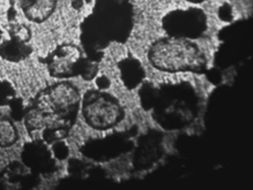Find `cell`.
I'll return each mask as SVG.
<instances>
[{"mask_svg":"<svg viewBox=\"0 0 253 190\" xmlns=\"http://www.w3.org/2000/svg\"><path fill=\"white\" fill-rule=\"evenodd\" d=\"M127 147L128 138L118 134L88 141L81 147V152L94 160L105 161L117 157Z\"/></svg>","mask_w":253,"mask_h":190,"instance_id":"9c48e42d","label":"cell"},{"mask_svg":"<svg viewBox=\"0 0 253 190\" xmlns=\"http://www.w3.org/2000/svg\"><path fill=\"white\" fill-rule=\"evenodd\" d=\"M2 33H4V32H2V30H1V29H0V42H1L2 37H4V36H2Z\"/></svg>","mask_w":253,"mask_h":190,"instance_id":"e0dca14e","label":"cell"},{"mask_svg":"<svg viewBox=\"0 0 253 190\" xmlns=\"http://www.w3.org/2000/svg\"><path fill=\"white\" fill-rule=\"evenodd\" d=\"M16 98V91L7 80H0V107L11 106Z\"/></svg>","mask_w":253,"mask_h":190,"instance_id":"5bb4252c","label":"cell"},{"mask_svg":"<svg viewBox=\"0 0 253 190\" xmlns=\"http://www.w3.org/2000/svg\"><path fill=\"white\" fill-rule=\"evenodd\" d=\"M79 1H81V2H86V4H88V2H90L91 0H79Z\"/></svg>","mask_w":253,"mask_h":190,"instance_id":"2e32d148","label":"cell"},{"mask_svg":"<svg viewBox=\"0 0 253 190\" xmlns=\"http://www.w3.org/2000/svg\"><path fill=\"white\" fill-rule=\"evenodd\" d=\"M21 158L23 165L35 174H46L56 167V160L47 144L41 140H32L27 143L23 147Z\"/></svg>","mask_w":253,"mask_h":190,"instance_id":"30bf717a","label":"cell"},{"mask_svg":"<svg viewBox=\"0 0 253 190\" xmlns=\"http://www.w3.org/2000/svg\"><path fill=\"white\" fill-rule=\"evenodd\" d=\"M7 37L0 42V58L9 63H21L33 53V32L29 26L11 22L6 27Z\"/></svg>","mask_w":253,"mask_h":190,"instance_id":"ba28073f","label":"cell"},{"mask_svg":"<svg viewBox=\"0 0 253 190\" xmlns=\"http://www.w3.org/2000/svg\"><path fill=\"white\" fill-rule=\"evenodd\" d=\"M121 76L124 84L129 89L138 87L145 75L141 63L133 57H126L118 63Z\"/></svg>","mask_w":253,"mask_h":190,"instance_id":"7c38bea8","label":"cell"},{"mask_svg":"<svg viewBox=\"0 0 253 190\" xmlns=\"http://www.w3.org/2000/svg\"><path fill=\"white\" fill-rule=\"evenodd\" d=\"M19 140V131L12 118L0 113V149L9 148Z\"/></svg>","mask_w":253,"mask_h":190,"instance_id":"4fadbf2b","label":"cell"},{"mask_svg":"<svg viewBox=\"0 0 253 190\" xmlns=\"http://www.w3.org/2000/svg\"><path fill=\"white\" fill-rule=\"evenodd\" d=\"M78 87L59 80L39 91L23 110V124L32 140L46 144L63 141L77 122L81 105Z\"/></svg>","mask_w":253,"mask_h":190,"instance_id":"6da1fadb","label":"cell"},{"mask_svg":"<svg viewBox=\"0 0 253 190\" xmlns=\"http://www.w3.org/2000/svg\"><path fill=\"white\" fill-rule=\"evenodd\" d=\"M186 1L191 2V4H201V2L207 1V0H186Z\"/></svg>","mask_w":253,"mask_h":190,"instance_id":"9a60e30c","label":"cell"},{"mask_svg":"<svg viewBox=\"0 0 253 190\" xmlns=\"http://www.w3.org/2000/svg\"><path fill=\"white\" fill-rule=\"evenodd\" d=\"M19 4L28 21L43 23L56 12L58 0H19Z\"/></svg>","mask_w":253,"mask_h":190,"instance_id":"8fae6325","label":"cell"},{"mask_svg":"<svg viewBox=\"0 0 253 190\" xmlns=\"http://www.w3.org/2000/svg\"><path fill=\"white\" fill-rule=\"evenodd\" d=\"M80 112L86 124L95 130H109L123 121L125 110L117 97L103 89H91L81 97Z\"/></svg>","mask_w":253,"mask_h":190,"instance_id":"8992f818","label":"cell"},{"mask_svg":"<svg viewBox=\"0 0 253 190\" xmlns=\"http://www.w3.org/2000/svg\"><path fill=\"white\" fill-rule=\"evenodd\" d=\"M41 63L46 67L51 77L57 80H70L81 76L86 81L96 77L98 63L90 60L81 46L73 43H63L50 51Z\"/></svg>","mask_w":253,"mask_h":190,"instance_id":"277c9868","label":"cell"},{"mask_svg":"<svg viewBox=\"0 0 253 190\" xmlns=\"http://www.w3.org/2000/svg\"><path fill=\"white\" fill-rule=\"evenodd\" d=\"M147 56L150 65L161 72L205 74L208 68L206 54L191 39L161 37L152 43Z\"/></svg>","mask_w":253,"mask_h":190,"instance_id":"3957f363","label":"cell"},{"mask_svg":"<svg viewBox=\"0 0 253 190\" xmlns=\"http://www.w3.org/2000/svg\"><path fill=\"white\" fill-rule=\"evenodd\" d=\"M134 27L132 0H95L93 11L80 25V43L95 63L103 59L112 43L125 44Z\"/></svg>","mask_w":253,"mask_h":190,"instance_id":"7a4b0ae2","label":"cell"},{"mask_svg":"<svg viewBox=\"0 0 253 190\" xmlns=\"http://www.w3.org/2000/svg\"><path fill=\"white\" fill-rule=\"evenodd\" d=\"M162 28L168 36L191 40L198 39L207 32V15L203 9L197 7L173 9L164 15Z\"/></svg>","mask_w":253,"mask_h":190,"instance_id":"52a82bcc","label":"cell"},{"mask_svg":"<svg viewBox=\"0 0 253 190\" xmlns=\"http://www.w3.org/2000/svg\"><path fill=\"white\" fill-rule=\"evenodd\" d=\"M156 120L166 128H177L191 121L196 112V91L187 83L170 84L156 91Z\"/></svg>","mask_w":253,"mask_h":190,"instance_id":"5b68a950","label":"cell"}]
</instances>
